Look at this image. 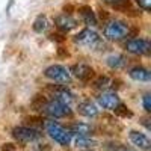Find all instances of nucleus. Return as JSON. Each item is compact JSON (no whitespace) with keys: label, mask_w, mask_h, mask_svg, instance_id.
Here are the masks:
<instances>
[{"label":"nucleus","mask_w":151,"mask_h":151,"mask_svg":"<svg viewBox=\"0 0 151 151\" xmlns=\"http://www.w3.org/2000/svg\"><path fill=\"white\" fill-rule=\"evenodd\" d=\"M113 112H115L116 115H119V116H132V115H133V113L129 110V107H127V106H124L122 103H119L118 107L113 110Z\"/></svg>","instance_id":"22"},{"label":"nucleus","mask_w":151,"mask_h":151,"mask_svg":"<svg viewBox=\"0 0 151 151\" xmlns=\"http://www.w3.org/2000/svg\"><path fill=\"white\" fill-rule=\"evenodd\" d=\"M45 130H47L48 136L62 147H67L71 142V137H73L71 132L65 127H62V125L56 121H47L45 122Z\"/></svg>","instance_id":"1"},{"label":"nucleus","mask_w":151,"mask_h":151,"mask_svg":"<svg viewBox=\"0 0 151 151\" xmlns=\"http://www.w3.org/2000/svg\"><path fill=\"white\" fill-rule=\"evenodd\" d=\"M112 151H134V150H132V148H129V147H125V145H116V147H113Z\"/></svg>","instance_id":"26"},{"label":"nucleus","mask_w":151,"mask_h":151,"mask_svg":"<svg viewBox=\"0 0 151 151\" xmlns=\"http://www.w3.org/2000/svg\"><path fill=\"white\" fill-rule=\"evenodd\" d=\"M74 144H76L77 148H89V147H94L97 142L94 139H91L89 136H77L76 141H74Z\"/></svg>","instance_id":"19"},{"label":"nucleus","mask_w":151,"mask_h":151,"mask_svg":"<svg viewBox=\"0 0 151 151\" xmlns=\"http://www.w3.org/2000/svg\"><path fill=\"white\" fill-rule=\"evenodd\" d=\"M79 12H80V15L83 17V20H85V23L88 24V26H91V27L97 26L98 20H97V15H95V12L92 11L91 6H80Z\"/></svg>","instance_id":"13"},{"label":"nucleus","mask_w":151,"mask_h":151,"mask_svg":"<svg viewBox=\"0 0 151 151\" xmlns=\"http://www.w3.org/2000/svg\"><path fill=\"white\" fill-rule=\"evenodd\" d=\"M97 100H98V104L103 109H107V110H115L118 107V104L121 103V100L116 95V92H103V94L98 95Z\"/></svg>","instance_id":"8"},{"label":"nucleus","mask_w":151,"mask_h":151,"mask_svg":"<svg viewBox=\"0 0 151 151\" xmlns=\"http://www.w3.org/2000/svg\"><path fill=\"white\" fill-rule=\"evenodd\" d=\"M50 38H52L53 41H58V42H64L65 41V36L60 35V33H52V35H50Z\"/></svg>","instance_id":"25"},{"label":"nucleus","mask_w":151,"mask_h":151,"mask_svg":"<svg viewBox=\"0 0 151 151\" xmlns=\"http://www.w3.org/2000/svg\"><path fill=\"white\" fill-rule=\"evenodd\" d=\"M55 23H56V27L59 30H62V32H70L71 29H74L76 26H77V20L73 18L71 15H67V14L59 15L55 20Z\"/></svg>","instance_id":"10"},{"label":"nucleus","mask_w":151,"mask_h":151,"mask_svg":"<svg viewBox=\"0 0 151 151\" xmlns=\"http://www.w3.org/2000/svg\"><path fill=\"white\" fill-rule=\"evenodd\" d=\"M42 109H44V113L48 115L50 118H65V116L71 115V109L68 107V104L59 101L56 98L50 100V101H45Z\"/></svg>","instance_id":"3"},{"label":"nucleus","mask_w":151,"mask_h":151,"mask_svg":"<svg viewBox=\"0 0 151 151\" xmlns=\"http://www.w3.org/2000/svg\"><path fill=\"white\" fill-rule=\"evenodd\" d=\"M112 8L118 11V12H133V5H132V0H115L112 2Z\"/></svg>","instance_id":"18"},{"label":"nucleus","mask_w":151,"mask_h":151,"mask_svg":"<svg viewBox=\"0 0 151 151\" xmlns=\"http://www.w3.org/2000/svg\"><path fill=\"white\" fill-rule=\"evenodd\" d=\"M59 55H60V56H68V52H64V50H59Z\"/></svg>","instance_id":"29"},{"label":"nucleus","mask_w":151,"mask_h":151,"mask_svg":"<svg viewBox=\"0 0 151 151\" xmlns=\"http://www.w3.org/2000/svg\"><path fill=\"white\" fill-rule=\"evenodd\" d=\"M142 104H144V109H145L147 112H150V110H151V95H150V94L144 95V100H142Z\"/></svg>","instance_id":"23"},{"label":"nucleus","mask_w":151,"mask_h":151,"mask_svg":"<svg viewBox=\"0 0 151 151\" xmlns=\"http://www.w3.org/2000/svg\"><path fill=\"white\" fill-rule=\"evenodd\" d=\"M130 27L127 23H124L121 20H112L107 24H104V38H107L109 41H121L122 38L127 36Z\"/></svg>","instance_id":"2"},{"label":"nucleus","mask_w":151,"mask_h":151,"mask_svg":"<svg viewBox=\"0 0 151 151\" xmlns=\"http://www.w3.org/2000/svg\"><path fill=\"white\" fill-rule=\"evenodd\" d=\"M48 89L53 92V95H55L56 100H59V101L65 103V104H68L70 101H73V98H74L73 94L67 89V88H64V86H58V85H55V86H50Z\"/></svg>","instance_id":"12"},{"label":"nucleus","mask_w":151,"mask_h":151,"mask_svg":"<svg viewBox=\"0 0 151 151\" xmlns=\"http://www.w3.org/2000/svg\"><path fill=\"white\" fill-rule=\"evenodd\" d=\"M130 141L137 147V148H141V150H145L148 151L150 147H151V142L148 139V136L141 133V132H136V130H132L130 132Z\"/></svg>","instance_id":"11"},{"label":"nucleus","mask_w":151,"mask_h":151,"mask_svg":"<svg viewBox=\"0 0 151 151\" xmlns=\"http://www.w3.org/2000/svg\"><path fill=\"white\" fill-rule=\"evenodd\" d=\"M129 76L136 82H147L151 79V73L144 67H134L129 71Z\"/></svg>","instance_id":"14"},{"label":"nucleus","mask_w":151,"mask_h":151,"mask_svg":"<svg viewBox=\"0 0 151 151\" xmlns=\"http://www.w3.org/2000/svg\"><path fill=\"white\" fill-rule=\"evenodd\" d=\"M100 18H101V20H107L109 18V14H107L106 11H100Z\"/></svg>","instance_id":"27"},{"label":"nucleus","mask_w":151,"mask_h":151,"mask_svg":"<svg viewBox=\"0 0 151 151\" xmlns=\"http://www.w3.org/2000/svg\"><path fill=\"white\" fill-rule=\"evenodd\" d=\"M79 113L83 115V116H86V118H94V116L98 115V109L94 103L86 100V101H82L79 104Z\"/></svg>","instance_id":"15"},{"label":"nucleus","mask_w":151,"mask_h":151,"mask_svg":"<svg viewBox=\"0 0 151 151\" xmlns=\"http://www.w3.org/2000/svg\"><path fill=\"white\" fill-rule=\"evenodd\" d=\"M95 88H98V89H106V88L110 86V79L107 77V76H100V77L94 82Z\"/></svg>","instance_id":"21"},{"label":"nucleus","mask_w":151,"mask_h":151,"mask_svg":"<svg viewBox=\"0 0 151 151\" xmlns=\"http://www.w3.org/2000/svg\"><path fill=\"white\" fill-rule=\"evenodd\" d=\"M71 73H73L74 77H77L82 82L91 80L92 76H94V70L89 65H86V64H76V65H73L71 67Z\"/></svg>","instance_id":"9"},{"label":"nucleus","mask_w":151,"mask_h":151,"mask_svg":"<svg viewBox=\"0 0 151 151\" xmlns=\"http://www.w3.org/2000/svg\"><path fill=\"white\" fill-rule=\"evenodd\" d=\"M47 27H48V21H47V17L45 15H40L33 21V30L38 32V33H42Z\"/></svg>","instance_id":"20"},{"label":"nucleus","mask_w":151,"mask_h":151,"mask_svg":"<svg viewBox=\"0 0 151 151\" xmlns=\"http://www.w3.org/2000/svg\"><path fill=\"white\" fill-rule=\"evenodd\" d=\"M125 48H127V52L132 53V55H147L151 48V44L150 41L147 40H142V38H133L130 40L127 44H125Z\"/></svg>","instance_id":"7"},{"label":"nucleus","mask_w":151,"mask_h":151,"mask_svg":"<svg viewBox=\"0 0 151 151\" xmlns=\"http://www.w3.org/2000/svg\"><path fill=\"white\" fill-rule=\"evenodd\" d=\"M70 132H71V133H76L77 136H91L92 132H94V129L91 127L89 124H85V122H74V124H71Z\"/></svg>","instance_id":"16"},{"label":"nucleus","mask_w":151,"mask_h":151,"mask_svg":"<svg viewBox=\"0 0 151 151\" xmlns=\"http://www.w3.org/2000/svg\"><path fill=\"white\" fill-rule=\"evenodd\" d=\"M106 64H107L112 70H121V68H124V67H125L127 60H125V58H124V56H121V55H112V56H109V58H107Z\"/></svg>","instance_id":"17"},{"label":"nucleus","mask_w":151,"mask_h":151,"mask_svg":"<svg viewBox=\"0 0 151 151\" xmlns=\"http://www.w3.org/2000/svg\"><path fill=\"white\" fill-rule=\"evenodd\" d=\"M3 151H14V147H12V144H6L3 147Z\"/></svg>","instance_id":"28"},{"label":"nucleus","mask_w":151,"mask_h":151,"mask_svg":"<svg viewBox=\"0 0 151 151\" xmlns=\"http://www.w3.org/2000/svg\"><path fill=\"white\" fill-rule=\"evenodd\" d=\"M137 5L144 11H150L151 9V0H137Z\"/></svg>","instance_id":"24"},{"label":"nucleus","mask_w":151,"mask_h":151,"mask_svg":"<svg viewBox=\"0 0 151 151\" xmlns=\"http://www.w3.org/2000/svg\"><path fill=\"white\" fill-rule=\"evenodd\" d=\"M74 41L80 44V45H86L89 48H97L101 45V40H100V36L97 32L91 30V29H83L82 32H79L76 35Z\"/></svg>","instance_id":"5"},{"label":"nucleus","mask_w":151,"mask_h":151,"mask_svg":"<svg viewBox=\"0 0 151 151\" xmlns=\"http://www.w3.org/2000/svg\"><path fill=\"white\" fill-rule=\"evenodd\" d=\"M89 151H91V150H89Z\"/></svg>","instance_id":"30"},{"label":"nucleus","mask_w":151,"mask_h":151,"mask_svg":"<svg viewBox=\"0 0 151 151\" xmlns=\"http://www.w3.org/2000/svg\"><path fill=\"white\" fill-rule=\"evenodd\" d=\"M12 136L14 139L21 142V144H27V142H35L41 137V133L33 127H26V125H20L12 130Z\"/></svg>","instance_id":"4"},{"label":"nucleus","mask_w":151,"mask_h":151,"mask_svg":"<svg viewBox=\"0 0 151 151\" xmlns=\"http://www.w3.org/2000/svg\"><path fill=\"white\" fill-rule=\"evenodd\" d=\"M44 76L47 79H50V80L60 82V83H68L71 80L70 71L65 67H62V65H52V67H48L44 71Z\"/></svg>","instance_id":"6"}]
</instances>
